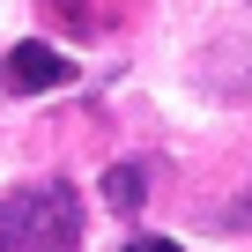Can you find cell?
Listing matches in <instances>:
<instances>
[{"mask_svg":"<svg viewBox=\"0 0 252 252\" xmlns=\"http://www.w3.org/2000/svg\"><path fill=\"white\" fill-rule=\"evenodd\" d=\"M0 252H82V193L67 178H30L0 193Z\"/></svg>","mask_w":252,"mask_h":252,"instance_id":"obj_1","label":"cell"},{"mask_svg":"<svg viewBox=\"0 0 252 252\" xmlns=\"http://www.w3.org/2000/svg\"><path fill=\"white\" fill-rule=\"evenodd\" d=\"M67 82H74V60L60 45H37V37H23L0 60V89L8 96H45V89H67Z\"/></svg>","mask_w":252,"mask_h":252,"instance_id":"obj_2","label":"cell"},{"mask_svg":"<svg viewBox=\"0 0 252 252\" xmlns=\"http://www.w3.org/2000/svg\"><path fill=\"white\" fill-rule=\"evenodd\" d=\"M141 200H149V163H111L104 171V208L111 215H141Z\"/></svg>","mask_w":252,"mask_h":252,"instance_id":"obj_3","label":"cell"},{"mask_svg":"<svg viewBox=\"0 0 252 252\" xmlns=\"http://www.w3.org/2000/svg\"><path fill=\"white\" fill-rule=\"evenodd\" d=\"M215 230H230V237H252V186H245L237 200H222V208H215Z\"/></svg>","mask_w":252,"mask_h":252,"instance_id":"obj_4","label":"cell"},{"mask_svg":"<svg viewBox=\"0 0 252 252\" xmlns=\"http://www.w3.org/2000/svg\"><path fill=\"white\" fill-rule=\"evenodd\" d=\"M126 252H186L178 237H126Z\"/></svg>","mask_w":252,"mask_h":252,"instance_id":"obj_5","label":"cell"}]
</instances>
